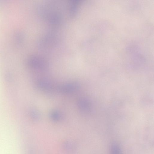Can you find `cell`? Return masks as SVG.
<instances>
[{
  "instance_id": "6",
  "label": "cell",
  "mask_w": 154,
  "mask_h": 154,
  "mask_svg": "<svg viewBox=\"0 0 154 154\" xmlns=\"http://www.w3.org/2000/svg\"><path fill=\"white\" fill-rule=\"evenodd\" d=\"M78 105L81 110L83 112L89 111L90 108V104L89 102L85 99H81L79 100Z\"/></svg>"
},
{
  "instance_id": "8",
  "label": "cell",
  "mask_w": 154,
  "mask_h": 154,
  "mask_svg": "<svg viewBox=\"0 0 154 154\" xmlns=\"http://www.w3.org/2000/svg\"><path fill=\"white\" fill-rule=\"evenodd\" d=\"M112 154H122L119 147L116 143H114L112 146Z\"/></svg>"
},
{
  "instance_id": "3",
  "label": "cell",
  "mask_w": 154,
  "mask_h": 154,
  "mask_svg": "<svg viewBox=\"0 0 154 154\" xmlns=\"http://www.w3.org/2000/svg\"><path fill=\"white\" fill-rule=\"evenodd\" d=\"M57 39V35L54 33L49 34L40 41L39 43L40 48L45 50L50 48L55 45Z\"/></svg>"
},
{
  "instance_id": "9",
  "label": "cell",
  "mask_w": 154,
  "mask_h": 154,
  "mask_svg": "<svg viewBox=\"0 0 154 154\" xmlns=\"http://www.w3.org/2000/svg\"><path fill=\"white\" fill-rule=\"evenodd\" d=\"M30 114L31 117L35 120H37L39 118V114L35 111H31L30 112Z\"/></svg>"
},
{
  "instance_id": "4",
  "label": "cell",
  "mask_w": 154,
  "mask_h": 154,
  "mask_svg": "<svg viewBox=\"0 0 154 154\" xmlns=\"http://www.w3.org/2000/svg\"><path fill=\"white\" fill-rule=\"evenodd\" d=\"M79 85L78 83H71L64 84L57 87V90L64 94H70L78 90Z\"/></svg>"
},
{
  "instance_id": "2",
  "label": "cell",
  "mask_w": 154,
  "mask_h": 154,
  "mask_svg": "<svg viewBox=\"0 0 154 154\" xmlns=\"http://www.w3.org/2000/svg\"><path fill=\"white\" fill-rule=\"evenodd\" d=\"M28 64L29 66L32 69L38 70H45L49 66L47 60L41 56H32L29 59Z\"/></svg>"
},
{
  "instance_id": "1",
  "label": "cell",
  "mask_w": 154,
  "mask_h": 154,
  "mask_svg": "<svg viewBox=\"0 0 154 154\" xmlns=\"http://www.w3.org/2000/svg\"><path fill=\"white\" fill-rule=\"evenodd\" d=\"M38 10L42 19L54 26H58L62 23L65 12L70 16L68 2L64 3L52 1L42 3L38 5Z\"/></svg>"
},
{
  "instance_id": "5",
  "label": "cell",
  "mask_w": 154,
  "mask_h": 154,
  "mask_svg": "<svg viewBox=\"0 0 154 154\" xmlns=\"http://www.w3.org/2000/svg\"><path fill=\"white\" fill-rule=\"evenodd\" d=\"M36 85L40 90L47 92L57 90L56 87L51 82L45 79H40L36 81Z\"/></svg>"
},
{
  "instance_id": "7",
  "label": "cell",
  "mask_w": 154,
  "mask_h": 154,
  "mask_svg": "<svg viewBox=\"0 0 154 154\" xmlns=\"http://www.w3.org/2000/svg\"><path fill=\"white\" fill-rule=\"evenodd\" d=\"M50 117L53 120L55 121H58L61 119V115L59 112L55 111L51 112Z\"/></svg>"
}]
</instances>
